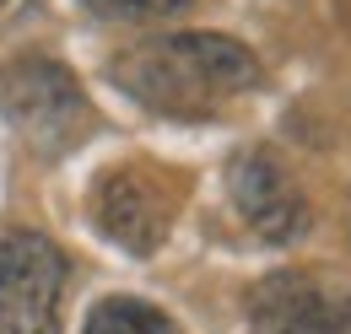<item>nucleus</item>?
<instances>
[{
  "label": "nucleus",
  "mask_w": 351,
  "mask_h": 334,
  "mask_svg": "<svg viewBox=\"0 0 351 334\" xmlns=\"http://www.w3.org/2000/svg\"><path fill=\"white\" fill-rule=\"evenodd\" d=\"M114 86L152 114L168 119H206L227 97L260 81V60L238 38L221 33H162L125 49L114 60Z\"/></svg>",
  "instance_id": "f257e3e1"
},
{
  "label": "nucleus",
  "mask_w": 351,
  "mask_h": 334,
  "mask_svg": "<svg viewBox=\"0 0 351 334\" xmlns=\"http://www.w3.org/2000/svg\"><path fill=\"white\" fill-rule=\"evenodd\" d=\"M0 108H5L11 129L38 157H65L71 146L87 140V129H92L87 92L54 60H16L0 76Z\"/></svg>",
  "instance_id": "f03ea898"
},
{
  "label": "nucleus",
  "mask_w": 351,
  "mask_h": 334,
  "mask_svg": "<svg viewBox=\"0 0 351 334\" xmlns=\"http://www.w3.org/2000/svg\"><path fill=\"white\" fill-rule=\"evenodd\" d=\"M65 302V253L44 232L0 237V334H60Z\"/></svg>",
  "instance_id": "7ed1b4c3"
},
{
  "label": "nucleus",
  "mask_w": 351,
  "mask_h": 334,
  "mask_svg": "<svg viewBox=\"0 0 351 334\" xmlns=\"http://www.w3.org/2000/svg\"><path fill=\"white\" fill-rule=\"evenodd\" d=\"M227 189L238 216L260 232L265 243H298L308 232V200L292 183V172L270 151H238L227 167Z\"/></svg>",
  "instance_id": "20e7f679"
},
{
  "label": "nucleus",
  "mask_w": 351,
  "mask_h": 334,
  "mask_svg": "<svg viewBox=\"0 0 351 334\" xmlns=\"http://www.w3.org/2000/svg\"><path fill=\"white\" fill-rule=\"evenodd\" d=\"M97 227L125 253H157L173 227V194L152 167H119L97 183Z\"/></svg>",
  "instance_id": "39448f33"
},
{
  "label": "nucleus",
  "mask_w": 351,
  "mask_h": 334,
  "mask_svg": "<svg viewBox=\"0 0 351 334\" xmlns=\"http://www.w3.org/2000/svg\"><path fill=\"white\" fill-rule=\"evenodd\" d=\"M254 334H351V292L313 275H270L249 296Z\"/></svg>",
  "instance_id": "423d86ee"
},
{
  "label": "nucleus",
  "mask_w": 351,
  "mask_h": 334,
  "mask_svg": "<svg viewBox=\"0 0 351 334\" xmlns=\"http://www.w3.org/2000/svg\"><path fill=\"white\" fill-rule=\"evenodd\" d=\"M87 334H178L173 318L152 302H135V296H108L97 302L87 318Z\"/></svg>",
  "instance_id": "0eeeda50"
},
{
  "label": "nucleus",
  "mask_w": 351,
  "mask_h": 334,
  "mask_svg": "<svg viewBox=\"0 0 351 334\" xmlns=\"http://www.w3.org/2000/svg\"><path fill=\"white\" fill-rule=\"evenodd\" d=\"M87 5L114 22H168L178 11H189V0H87Z\"/></svg>",
  "instance_id": "6e6552de"
}]
</instances>
